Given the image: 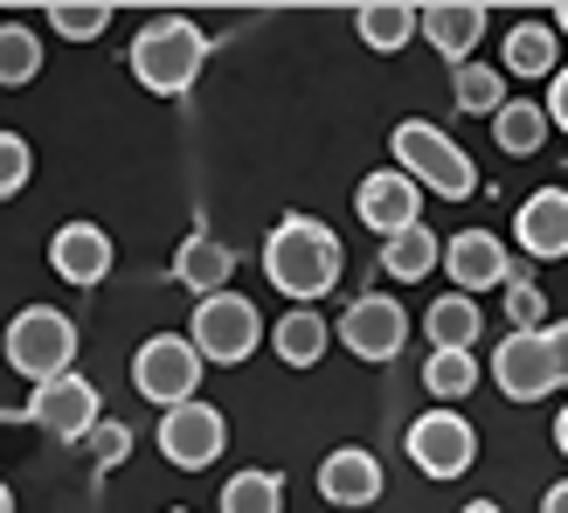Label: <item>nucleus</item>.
Segmentation results:
<instances>
[{"label":"nucleus","instance_id":"15","mask_svg":"<svg viewBox=\"0 0 568 513\" xmlns=\"http://www.w3.org/2000/svg\"><path fill=\"white\" fill-rule=\"evenodd\" d=\"M514 243L527 256H568V188H534L514 215Z\"/></svg>","mask_w":568,"mask_h":513},{"label":"nucleus","instance_id":"28","mask_svg":"<svg viewBox=\"0 0 568 513\" xmlns=\"http://www.w3.org/2000/svg\"><path fill=\"white\" fill-rule=\"evenodd\" d=\"M450 98H458V111H486V119H499L506 111V77L486 70V63H465L458 77H450Z\"/></svg>","mask_w":568,"mask_h":513},{"label":"nucleus","instance_id":"37","mask_svg":"<svg viewBox=\"0 0 568 513\" xmlns=\"http://www.w3.org/2000/svg\"><path fill=\"white\" fill-rule=\"evenodd\" d=\"M465 513H499V500H471V506H465Z\"/></svg>","mask_w":568,"mask_h":513},{"label":"nucleus","instance_id":"29","mask_svg":"<svg viewBox=\"0 0 568 513\" xmlns=\"http://www.w3.org/2000/svg\"><path fill=\"white\" fill-rule=\"evenodd\" d=\"M49 28H55L63 42H98L104 28H111V8H104V0H55V8H49Z\"/></svg>","mask_w":568,"mask_h":513},{"label":"nucleus","instance_id":"25","mask_svg":"<svg viewBox=\"0 0 568 513\" xmlns=\"http://www.w3.org/2000/svg\"><path fill=\"white\" fill-rule=\"evenodd\" d=\"M222 513H284V486H277V472H264V465L230 472V486H222Z\"/></svg>","mask_w":568,"mask_h":513},{"label":"nucleus","instance_id":"5","mask_svg":"<svg viewBox=\"0 0 568 513\" xmlns=\"http://www.w3.org/2000/svg\"><path fill=\"white\" fill-rule=\"evenodd\" d=\"M202 354H194V340L187 333H153L146 348L132 354V389L146 395L153 410H181L202 395Z\"/></svg>","mask_w":568,"mask_h":513},{"label":"nucleus","instance_id":"19","mask_svg":"<svg viewBox=\"0 0 568 513\" xmlns=\"http://www.w3.org/2000/svg\"><path fill=\"white\" fill-rule=\"evenodd\" d=\"M174 278L187 284V292L215 299V292H230V278H236V250L215 243V237H187V243L174 250Z\"/></svg>","mask_w":568,"mask_h":513},{"label":"nucleus","instance_id":"11","mask_svg":"<svg viewBox=\"0 0 568 513\" xmlns=\"http://www.w3.org/2000/svg\"><path fill=\"white\" fill-rule=\"evenodd\" d=\"M339 340H347L354 361H395L409 348V312L395 299H382V292H367V299H354L339 312Z\"/></svg>","mask_w":568,"mask_h":513},{"label":"nucleus","instance_id":"30","mask_svg":"<svg viewBox=\"0 0 568 513\" xmlns=\"http://www.w3.org/2000/svg\"><path fill=\"white\" fill-rule=\"evenodd\" d=\"M506 320H514V333H548V299H541V284H527V278L506 284Z\"/></svg>","mask_w":568,"mask_h":513},{"label":"nucleus","instance_id":"1","mask_svg":"<svg viewBox=\"0 0 568 513\" xmlns=\"http://www.w3.org/2000/svg\"><path fill=\"white\" fill-rule=\"evenodd\" d=\"M264 278L277 284L292 305H312L339 284V237L320 215H284L271 243H264Z\"/></svg>","mask_w":568,"mask_h":513},{"label":"nucleus","instance_id":"33","mask_svg":"<svg viewBox=\"0 0 568 513\" xmlns=\"http://www.w3.org/2000/svg\"><path fill=\"white\" fill-rule=\"evenodd\" d=\"M548 125H561V132H568V70H555V77H548Z\"/></svg>","mask_w":568,"mask_h":513},{"label":"nucleus","instance_id":"36","mask_svg":"<svg viewBox=\"0 0 568 513\" xmlns=\"http://www.w3.org/2000/svg\"><path fill=\"white\" fill-rule=\"evenodd\" d=\"M555 451L568 459V403H561V416H555Z\"/></svg>","mask_w":568,"mask_h":513},{"label":"nucleus","instance_id":"2","mask_svg":"<svg viewBox=\"0 0 568 513\" xmlns=\"http://www.w3.org/2000/svg\"><path fill=\"white\" fill-rule=\"evenodd\" d=\"M202 63H209V28L187 21V14H160L132 36V77L153 98H187Z\"/></svg>","mask_w":568,"mask_h":513},{"label":"nucleus","instance_id":"40","mask_svg":"<svg viewBox=\"0 0 568 513\" xmlns=\"http://www.w3.org/2000/svg\"><path fill=\"white\" fill-rule=\"evenodd\" d=\"M174 513H187V506H174Z\"/></svg>","mask_w":568,"mask_h":513},{"label":"nucleus","instance_id":"3","mask_svg":"<svg viewBox=\"0 0 568 513\" xmlns=\"http://www.w3.org/2000/svg\"><path fill=\"white\" fill-rule=\"evenodd\" d=\"M0 354H8L14 375L28 382H55V375H77V326H70V312H55V305H21L8 333H0Z\"/></svg>","mask_w":568,"mask_h":513},{"label":"nucleus","instance_id":"16","mask_svg":"<svg viewBox=\"0 0 568 513\" xmlns=\"http://www.w3.org/2000/svg\"><path fill=\"white\" fill-rule=\"evenodd\" d=\"M320 493H326L333 506H375V500H382V465H375V451H361V444L326 451Z\"/></svg>","mask_w":568,"mask_h":513},{"label":"nucleus","instance_id":"10","mask_svg":"<svg viewBox=\"0 0 568 513\" xmlns=\"http://www.w3.org/2000/svg\"><path fill=\"white\" fill-rule=\"evenodd\" d=\"M493 382H499V395H514V403H541V395H555L561 368H555L548 333H506L493 348Z\"/></svg>","mask_w":568,"mask_h":513},{"label":"nucleus","instance_id":"20","mask_svg":"<svg viewBox=\"0 0 568 513\" xmlns=\"http://www.w3.org/2000/svg\"><path fill=\"white\" fill-rule=\"evenodd\" d=\"M478 326H486V312H478V299H465V292H444L430 312H423L430 354H471L478 348Z\"/></svg>","mask_w":568,"mask_h":513},{"label":"nucleus","instance_id":"6","mask_svg":"<svg viewBox=\"0 0 568 513\" xmlns=\"http://www.w3.org/2000/svg\"><path fill=\"white\" fill-rule=\"evenodd\" d=\"M187 340H194V354H202V361L236 368V361H250V354H257L264 320H257V305H250L243 292H215V299H202V305H194V326H187Z\"/></svg>","mask_w":568,"mask_h":513},{"label":"nucleus","instance_id":"27","mask_svg":"<svg viewBox=\"0 0 568 513\" xmlns=\"http://www.w3.org/2000/svg\"><path fill=\"white\" fill-rule=\"evenodd\" d=\"M423 389L437 395V410L465 403V395L478 389V361L471 354H430V361H423Z\"/></svg>","mask_w":568,"mask_h":513},{"label":"nucleus","instance_id":"34","mask_svg":"<svg viewBox=\"0 0 568 513\" xmlns=\"http://www.w3.org/2000/svg\"><path fill=\"white\" fill-rule=\"evenodd\" d=\"M548 348H555V368H561V389H568V320L548 326Z\"/></svg>","mask_w":568,"mask_h":513},{"label":"nucleus","instance_id":"12","mask_svg":"<svg viewBox=\"0 0 568 513\" xmlns=\"http://www.w3.org/2000/svg\"><path fill=\"white\" fill-rule=\"evenodd\" d=\"M354 215L388 243V237H403V230H416V222H423V188L403 174V167H382V174H367L354 188Z\"/></svg>","mask_w":568,"mask_h":513},{"label":"nucleus","instance_id":"35","mask_svg":"<svg viewBox=\"0 0 568 513\" xmlns=\"http://www.w3.org/2000/svg\"><path fill=\"white\" fill-rule=\"evenodd\" d=\"M541 513H568V479H561V486H548V500H541Z\"/></svg>","mask_w":568,"mask_h":513},{"label":"nucleus","instance_id":"14","mask_svg":"<svg viewBox=\"0 0 568 513\" xmlns=\"http://www.w3.org/2000/svg\"><path fill=\"white\" fill-rule=\"evenodd\" d=\"M111 237L98 230V222H63V230L49 237V264H55V278L63 284H77V292H91V284H104L111 278Z\"/></svg>","mask_w":568,"mask_h":513},{"label":"nucleus","instance_id":"4","mask_svg":"<svg viewBox=\"0 0 568 513\" xmlns=\"http://www.w3.org/2000/svg\"><path fill=\"white\" fill-rule=\"evenodd\" d=\"M395 160H403V174L423 194H444V202H465V194L478 188L471 153L444 125H430V119H403V125H395Z\"/></svg>","mask_w":568,"mask_h":513},{"label":"nucleus","instance_id":"8","mask_svg":"<svg viewBox=\"0 0 568 513\" xmlns=\"http://www.w3.org/2000/svg\"><path fill=\"white\" fill-rule=\"evenodd\" d=\"M222 444H230V423H222V410L202 403V395L160 416V459L174 465V472H202V465H215Z\"/></svg>","mask_w":568,"mask_h":513},{"label":"nucleus","instance_id":"21","mask_svg":"<svg viewBox=\"0 0 568 513\" xmlns=\"http://www.w3.org/2000/svg\"><path fill=\"white\" fill-rule=\"evenodd\" d=\"M326 340H333V326H326L312 305H292V312H284V320L271 326V348H277V361H284V368H320Z\"/></svg>","mask_w":568,"mask_h":513},{"label":"nucleus","instance_id":"7","mask_svg":"<svg viewBox=\"0 0 568 513\" xmlns=\"http://www.w3.org/2000/svg\"><path fill=\"white\" fill-rule=\"evenodd\" d=\"M403 444H409V465H416L423 479H458V472L478 465V431H471L458 410H430V416H416Z\"/></svg>","mask_w":568,"mask_h":513},{"label":"nucleus","instance_id":"26","mask_svg":"<svg viewBox=\"0 0 568 513\" xmlns=\"http://www.w3.org/2000/svg\"><path fill=\"white\" fill-rule=\"evenodd\" d=\"M36 77H42V36L36 28H0V91H21Z\"/></svg>","mask_w":568,"mask_h":513},{"label":"nucleus","instance_id":"38","mask_svg":"<svg viewBox=\"0 0 568 513\" xmlns=\"http://www.w3.org/2000/svg\"><path fill=\"white\" fill-rule=\"evenodd\" d=\"M548 21H555V36H568V8H555V14H548Z\"/></svg>","mask_w":568,"mask_h":513},{"label":"nucleus","instance_id":"13","mask_svg":"<svg viewBox=\"0 0 568 513\" xmlns=\"http://www.w3.org/2000/svg\"><path fill=\"white\" fill-rule=\"evenodd\" d=\"M444 271H450V284H458L465 299L506 292V284H514V250H506L493 230H465V237L444 243Z\"/></svg>","mask_w":568,"mask_h":513},{"label":"nucleus","instance_id":"17","mask_svg":"<svg viewBox=\"0 0 568 513\" xmlns=\"http://www.w3.org/2000/svg\"><path fill=\"white\" fill-rule=\"evenodd\" d=\"M478 36H486V8H471V0H437V8H423V42H430L444 63H471Z\"/></svg>","mask_w":568,"mask_h":513},{"label":"nucleus","instance_id":"23","mask_svg":"<svg viewBox=\"0 0 568 513\" xmlns=\"http://www.w3.org/2000/svg\"><path fill=\"white\" fill-rule=\"evenodd\" d=\"M493 139H499V153H514V160H527V153H541V139H548V104H514L506 98V111L493 119Z\"/></svg>","mask_w":568,"mask_h":513},{"label":"nucleus","instance_id":"22","mask_svg":"<svg viewBox=\"0 0 568 513\" xmlns=\"http://www.w3.org/2000/svg\"><path fill=\"white\" fill-rule=\"evenodd\" d=\"M555 21H520V28H506V70H514L520 83L527 77H555L561 63H555Z\"/></svg>","mask_w":568,"mask_h":513},{"label":"nucleus","instance_id":"24","mask_svg":"<svg viewBox=\"0 0 568 513\" xmlns=\"http://www.w3.org/2000/svg\"><path fill=\"white\" fill-rule=\"evenodd\" d=\"M444 264V243L430 237V230H423V222H416V230H403V237H388V250H382V271L388 278H430Z\"/></svg>","mask_w":568,"mask_h":513},{"label":"nucleus","instance_id":"31","mask_svg":"<svg viewBox=\"0 0 568 513\" xmlns=\"http://www.w3.org/2000/svg\"><path fill=\"white\" fill-rule=\"evenodd\" d=\"M28 174H36L28 139H21V132H0V202H14V194L28 188Z\"/></svg>","mask_w":568,"mask_h":513},{"label":"nucleus","instance_id":"39","mask_svg":"<svg viewBox=\"0 0 568 513\" xmlns=\"http://www.w3.org/2000/svg\"><path fill=\"white\" fill-rule=\"evenodd\" d=\"M0 513H14V493H8V479H0Z\"/></svg>","mask_w":568,"mask_h":513},{"label":"nucleus","instance_id":"32","mask_svg":"<svg viewBox=\"0 0 568 513\" xmlns=\"http://www.w3.org/2000/svg\"><path fill=\"white\" fill-rule=\"evenodd\" d=\"M91 451H98V465H119V459H125V431L98 423V431H91Z\"/></svg>","mask_w":568,"mask_h":513},{"label":"nucleus","instance_id":"18","mask_svg":"<svg viewBox=\"0 0 568 513\" xmlns=\"http://www.w3.org/2000/svg\"><path fill=\"white\" fill-rule=\"evenodd\" d=\"M354 28L375 56H395V49H409V36H423V8H409V0H361Z\"/></svg>","mask_w":568,"mask_h":513},{"label":"nucleus","instance_id":"9","mask_svg":"<svg viewBox=\"0 0 568 513\" xmlns=\"http://www.w3.org/2000/svg\"><path fill=\"white\" fill-rule=\"evenodd\" d=\"M28 423H36L42 437H55V444H83L104 423L98 416V389L83 375H55V382H42L28 395Z\"/></svg>","mask_w":568,"mask_h":513}]
</instances>
